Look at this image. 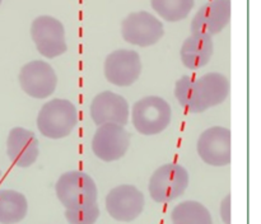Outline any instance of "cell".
I'll list each match as a JSON object with an SVG mask.
<instances>
[{"instance_id": "7", "label": "cell", "mask_w": 261, "mask_h": 224, "mask_svg": "<svg viewBox=\"0 0 261 224\" xmlns=\"http://www.w3.org/2000/svg\"><path fill=\"white\" fill-rule=\"evenodd\" d=\"M198 154L204 163L213 167H224L232 160L231 130L223 126H213L201 132L198 139Z\"/></svg>"}, {"instance_id": "1", "label": "cell", "mask_w": 261, "mask_h": 224, "mask_svg": "<svg viewBox=\"0 0 261 224\" xmlns=\"http://www.w3.org/2000/svg\"><path fill=\"white\" fill-rule=\"evenodd\" d=\"M229 88L228 78L221 73H208L200 78L184 75L176 81L175 97L188 114H201L223 103Z\"/></svg>"}, {"instance_id": "13", "label": "cell", "mask_w": 261, "mask_h": 224, "mask_svg": "<svg viewBox=\"0 0 261 224\" xmlns=\"http://www.w3.org/2000/svg\"><path fill=\"white\" fill-rule=\"evenodd\" d=\"M129 112L126 99L111 91L97 94L91 103V117L97 126L103 124L125 126L129 122Z\"/></svg>"}, {"instance_id": "10", "label": "cell", "mask_w": 261, "mask_h": 224, "mask_svg": "<svg viewBox=\"0 0 261 224\" xmlns=\"http://www.w3.org/2000/svg\"><path fill=\"white\" fill-rule=\"evenodd\" d=\"M19 84L25 94L36 99L50 97L58 86V76L48 63L33 60L19 71Z\"/></svg>"}, {"instance_id": "19", "label": "cell", "mask_w": 261, "mask_h": 224, "mask_svg": "<svg viewBox=\"0 0 261 224\" xmlns=\"http://www.w3.org/2000/svg\"><path fill=\"white\" fill-rule=\"evenodd\" d=\"M152 8L167 22H180L190 14L195 0H150Z\"/></svg>"}, {"instance_id": "20", "label": "cell", "mask_w": 261, "mask_h": 224, "mask_svg": "<svg viewBox=\"0 0 261 224\" xmlns=\"http://www.w3.org/2000/svg\"><path fill=\"white\" fill-rule=\"evenodd\" d=\"M99 214V208L96 203L83 208L65 209L64 215L69 224H94L98 220Z\"/></svg>"}, {"instance_id": "23", "label": "cell", "mask_w": 261, "mask_h": 224, "mask_svg": "<svg viewBox=\"0 0 261 224\" xmlns=\"http://www.w3.org/2000/svg\"><path fill=\"white\" fill-rule=\"evenodd\" d=\"M0 4H2V0H0Z\"/></svg>"}, {"instance_id": "14", "label": "cell", "mask_w": 261, "mask_h": 224, "mask_svg": "<svg viewBox=\"0 0 261 224\" xmlns=\"http://www.w3.org/2000/svg\"><path fill=\"white\" fill-rule=\"evenodd\" d=\"M231 19V0H212L204 4L191 22V32L214 36L223 31Z\"/></svg>"}, {"instance_id": "6", "label": "cell", "mask_w": 261, "mask_h": 224, "mask_svg": "<svg viewBox=\"0 0 261 224\" xmlns=\"http://www.w3.org/2000/svg\"><path fill=\"white\" fill-rule=\"evenodd\" d=\"M31 36L38 52L47 59L58 58L66 51L65 28L51 15H40L31 25Z\"/></svg>"}, {"instance_id": "3", "label": "cell", "mask_w": 261, "mask_h": 224, "mask_svg": "<svg viewBox=\"0 0 261 224\" xmlns=\"http://www.w3.org/2000/svg\"><path fill=\"white\" fill-rule=\"evenodd\" d=\"M55 192L65 209H76L97 203L98 191L93 178L82 171L63 173L55 183Z\"/></svg>"}, {"instance_id": "22", "label": "cell", "mask_w": 261, "mask_h": 224, "mask_svg": "<svg viewBox=\"0 0 261 224\" xmlns=\"http://www.w3.org/2000/svg\"><path fill=\"white\" fill-rule=\"evenodd\" d=\"M0 180H2V170H0Z\"/></svg>"}, {"instance_id": "4", "label": "cell", "mask_w": 261, "mask_h": 224, "mask_svg": "<svg viewBox=\"0 0 261 224\" xmlns=\"http://www.w3.org/2000/svg\"><path fill=\"white\" fill-rule=\"evenodd\" d=\"M172 109L162 97L148 96L139 99L132 108V122L139 134L157 135L171 124Z\"/></svg>"}, {"instance_id": "18", "label": "cell", "mask_w": 261, "mask_h": 224, "mask_svg": "<svg viewBox=\"0 0 261 224\" xmlns=\"http://www.w3.org/2000/svg\"><path fill=\"white\" fill-rule=\"evenodd\" d=\"M172 224H213L211 211L195 200H186L173 208Z\"/></svg>"}, {"instance_id": "21", "label": "cell", "mask_w": 261, "mask_h": 224, "mask_svg": "<svg viewBox=\"0 0 261 224\" xmlns=\"http://www.w3.org/2000/svg\"><path fill=\"white\" fill-rule=\"evenodd\" d=\"M219 213H221V218L224 224H231V193H228L222 200Z\"/></svg>"}, {"instance_id": "2", "label": "cell", "mask_w": 261, "mask_h": 224, "mask_svg": "<svg viewBox=\"0 0 261 224\" xmlns=\"http://www.w3.org/2000/svg\"><path fill=\"white\" fill-rule=\"evenodd\" d=\"M78 122V111L70 101L54 98L41 107L37 116L38 131L48 139H63L71 134Z\"/></svg>"}, {"instance_id": "9", "label": "cell", "mask_w": 261, "mask_h": 224, "mask_svg": "<svg viewBox=\"0 0 261 224\" xmlns=\"http://www.w3.org/2000/svg\"><path fill=\"white\" fill-rule=\"evenodd\" d=\"M130 134L117 124H103L97 127L92 139V150L98 159L115 162L126 154Z\"/></svg>"}, {"instance_id": "11", "label": "cell", "mask_w": 261, "mask_h": 224, "mask_svg": "<svg viewBox=\"0 0 261 224\" xmlns=\"http://www.w3.org/2000/svg\"><path fill=\"white\" fill-rule=\"evenodd\" d=\"M144 204V195L134 185L116 186L105 200L107 213L117 221L135 220L143 213Z\"/></svg>"}, {"instance_id": "12", "label": "cell", "mask_w": 261, "mask_h": 224, "mask_svg": "<svg viewBox=\"0 0 261 224\" xmlns=\"http://www.w3.org/2000/svg\"><path fill=\"white\" fill-rule=\"evenodd\" d=\"M142 74V59L134 50L121 48L110 53L105 60V76L117 87H129Z\"/></svg>"}, {"instance_id": "8", "label": "cell", "mask_w": 261, "mask_h": 224, "mask_svg": "<svg viewBox=\"0 0 261 224\" xmlns=\"http://www.w3.org/2000/svg\"><path fill=\"white\" fill-rule=\"evenodd\" d=\"M121 33L126 42L140 47H148L162 38L165 28L157 17L142 10L132 13L122 20Z\"/></svg>"}, {"instance_id": "17", "label": "cell", "mask_w": 261, "mask_h": 224, "mask_svg": "<svg viewBox=\"0 0 261 224\" xmlns=\"http://www.w3.org/2000/svg\"><path fill=\"white\" fill-rule=\"evenodd\" d=\"M28 201L15 190H0V224H17L25 218Z\"/></svg>"}, {"instance_id": "5", "label": "cell", "mask_w": 261, "mask_h": 224, "mask_svg": "<svg viewBox=\"0 0 261 224\" xmlns=\"http://www.w3.org/2000/svg\"><path fill=\"white\" fill-rule=\"evenodd\" d=\"M188 186L186 168L177 163H167L154 171L148 183V191L155 203H170L182 196Z\"/></svg>"}, {"instance_id": "16", "label": "cell", "mask_w": 261, "mask_h": 224, "mask_svg": "<svg viewBox=\"0 0 261 224\" xmlns=\"http://www.w3.org/2000/svg\"><path fill=\"white\" fill-rule=\"evenodd\" d=\"M214 45L211 36L191 33L182 43L181 47V60L190 70H198L204 68L213 56Z\"/></svg>"}, {"instance_id": "15", "label": "cell", "mask_w": 261, "mask_h": 224, "mask_svg": "<svg viewBox=\"0 0 261 224\" xmlns=\"http://www.w3.org/2000/svg\"><path fill=\"white\" fill-rule=\"evenodd\" d=\"M7 153L13 164L17 167L27 168L32 165L40 154L35 132L24 127H14L10 130L7 140Z\"/></svg>"}]
</instances>
